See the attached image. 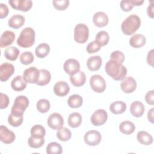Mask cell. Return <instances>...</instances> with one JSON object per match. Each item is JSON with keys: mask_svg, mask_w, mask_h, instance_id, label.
I'll use <instances>...</instances> for the list:
<instances>
[{"mask_svg": "<svg viewBox=\"0 0 154 154\" xmlns=\"http://www.w3.org/2000/svg\"><path fill=\"white\" fill-rule=\"evenodd\" d=\"M106 73L116 81H122L127 75V69L122 64L109 60L105 64Z\"/></svg>", "mask_w": 154, "mask_h": 154, "instance_id": "6da1fadb", "label": "cell"}, {"mask_svg": "<svg viewBox=\"0 0 154 154\" xmlns=\"http://www.w3.org/2000/svg\"><path fill=\"white\" fill-rule=\"evenodd\" d=\"M141 25L140 17L135 14L128 16L122 23L121 29L123 34L130 35L136 32Z\"/></svg>", "mask_w": 154, "mask_h": 154, "instance_id": "7a4b0ae2", "label": "cell"}, {"mask_svg": "<svg viewBox=\"0 0 154 154\" xmlns=\"http://www.w3.org/2000/svg\"><path fill=\"white\" fill-rule=\"evenodd\" d=\"M35 33L31 27H26L22 30L17 39V44L23 48L31 47L35 43Z\"/></svg>", "mask_w": 154, "mask_h": 154, "instance_id": "3957f363", "label": "cell"}, {"mask_svg": "<svg viewBox=\"0 0 154 154\" xmlns=\"http://www.w3.org/2000/svg\"><path fill=\"white\" fill-rule=\"evenodd\" d=\"M89 29L84 23L77 24L74 28V40L78 43H84L88 38Z\"/></svg>", "mask_w": 154, "mask_h": 154, "instance_id": "277c9868", "label": "cell"}, {"mask_svg": "<svg viewBox=\"0 0 154 154\" xmlns=\"http://www.w3.org/2000/svg\"><path fill=\"white\" fill-rule=\"evenodd\" d=\"M29 105V100L25 96H19L16 97L11 108V113L23 115L25 110Z\"/></svg>", "mask_w": 154, "mask_h": 154, "instance_id": "5b68a950", "label": "cell"}, {"mask_svg": "<svg viewBox=\"0 0 154 154\" xmlns=\"http://www.w3.org/2000/svg\"><path fill=\"white\" fill-rule=\"evenodd\" d=\"M90 85L96 93H102L106 89V82L100 75H94L90 79Z\"/></svg>", "mask_w": 154, "mask_h": 154, "instance_id": "8992f818", "label": "cell"}, {"mask_svg": "<svg viewBox=\"0 0 154 154\" xmlns=\"http://www.w3.org/2000/svg\"><path fill=\"white\" fill-rule=\"evenodd\" d=\"M85 143L90 146L98 145L102 140V136L100 132L96 130L87 131L84 137Z\"/></svg>", "mask_w": 154, "mask_h": 154, "instance_id": "52a82bcc", "label": "cell"}, {"mask_svg": "<svg viewBox=\"0 0 154 154\" xmlns=\"http://www.w3.org/2000/svg\"><path fill=\"white\" fill-rule=\"evenodd\" d=\"M108 119L107 112L103 109H99L95 111L91 116V123L96 126H99L106 123Z\"/></svg>", "mask_w": 154, "mask_h": 154, "instance_id": "ba28073f", "label": "cell"}, {"mask_svg": "<svg viewBox=\"0 0 154 154\" xmlns=\"http://www.w3.org/2000/svg\"><path fill=\"white\" fill-rule=\"evenodd\" d=\"M39 75V70L33 66L25 69L23 73V79L27 83L29 84H37Z\"/></svg>", "mask_w": 154, "mask_h": 154, "instance_id": "9c48e42d", "label": "cell"}, {"mask_svg": "<svg viewBox=\"0 0 154 154\" xmlns=\"http://www.w3.org/2000/svg\"><path fill=\"white\" fill-rule=\"evenodd\" d=\"M47 124L51 129L58 130L63 127L64 119L60 114L54 112L51 114L48 118Z\"/></svg>", "mask_w": 154, "mask_h": 154, "instance_id": "30bf717a", "label": "cell"}, {"mask_svg": "<svg viewBox=\"0 0 154 154\" xmlns=\"http://www.w3.org/2000/svg\"><path fill=\"white\" fill-rule=\"evenodd\" d=\"M8 3L13 8L24 12L29 11L32 6L31 0H9Z\"/></svg>", "mask_w": 154, "mask_h": 154, "instance_id": "8fae6325", "label": "cell"}, {"mask_svg": "<svg viewBox=\"0 0 154 154\" xmlns=\"http://www.w3.org/2000/svg\"><path fill=\"white\" fill-rule=\"evenodd\" d=\"M63 69L66 73L70 76L73 75L80 70V64L78 61L73 58L67 60L63 65Z\"/></svg>", "mask_w": 154, "mask_h": 154, "instance_id": "7c38bea8", "label": "cell"}, {"mask_svg": "<svg viewBox=\"0 0 154 154\" xmlns=\"http://www.w3.org/2000/svg\"><path fill=\"white\" fill-rule=\"evenodd\" d=\"M14 67L13 64L4 63L0 66V80L2 82L7 81L14 73Z\"/></svg>", "mask_w": 154, "mask_h": 154, "instance_id": "4fadbf2b", "label": "cell"}, {"mask_svg": "<svg viewBox=\"0 0 154 154\" xmlns=\"http://www.w3.org/2000/svg\"><path fill=\"white\" fill-rule=\"evenodd\" d=\"M16 138L14 133L9 130L6 126L1 125L0 126V140L5 144L13 143Z\"/></svg>", "mask_w": 154, "mask_h": 154, "instance_id": "5bb4252c", "label": "cell"}, {"mask_svg": "<svg viewBox=\"0 0 154 154\" xmlns=\"http://www.w3.org/2000/svg\"><path fill=\"white\" fill-rule=\"evenodd\" d=\"M120 88L125 93H132L137 88V82L132 76H128L122 80Z\"/></svg>", "mask_w": 154, "mask_h": 154, "instance_id": "9a60e30c", "label": "cell"}, {"mask_svg": "<svg viewBox=\"0 0 154 154\" xmlns=\"http://www.w3.org/2000/svg\"><path fill=\"white\" fill-rule=\"evenodd\" d=\"M70 91L69 84L63 81H60L55 83L54 86V91L55 94L59 97L66 96Z\"/></svg>", "mask_w": 154, "mask_h": 154, "instance_id": "2e32d148", "label": "cell"}, {"mask_svg": "<svg viewBox=\"0 0 154 154\" xmlns=\"http://www.w3.org/2000/svg\"><path fill=\"white\" fill-rule=\"evenodd\" d=\"M108 21V17L104 12L98 11L93 15V22L97 27H104L106 26Z\"/></svg>", "mask_w": 154, "mask_h": 154, "instance_id": "e0dca14e", "label": "cell"}, {"mask_svg": "<svg viewBox=\"0 0 154 154\" xmlns=\"http://www.w3.org/2000/svg\"><path fill=\"white\" fill-rule=\"evenodd\" d=\"M15 38V34L11 31H4L0 38V47L4 48L11 45Z\"/></svg>", "mask_w": 154, "mask_h": 154, "instance_id": "ac0fdd59", "label": "cell"}, {"mask_svg": "<svg viewBox=\"0 0 154 154\" xmlns=\"http://www.w3.org/2000/svg\"><path fill=\"white\" fill-rule=\"evenodd\" d=\"M145 108L143 103L140 101L133 102L130 106V112L131 114L135 117H140L144 112Z\"/></svg>", "mask_w": 154, "mask_h": 154, "instance_id": "d6986e66", "label": "cell"}, {"mask_svg": "<svg viewBox=\"0 0 154 154\" xmlns=\"http://www.w3.org/2000/svg\"><path fill=\"white\" fill-rule=\"evenodd\" d=\"M102 63V58L98 55L90 57L87 61V66L90 71H97L101 67Z\"/></svg>", "mask_w": 154, "mask_h": 154, "instance_id": "ffe728a7", "label": "cell"}, {"mask_svg": "<svg viewBox=\"0 0 154 154\" xmlns=\"http://www.w3.org/2000/svg\"><path fill=\"white\" fill-rule=\"evenodd\" d=\"M27 82L25 81L23 76L17 75L11 82V87L12 89L16 91H20L26 87Z\"/></svg>", "mask_w": 154, "mask_h": 154, "instance_id": "44dd1931", "label": "cell"}, {"mask_svg": "<svg viewBox=\"0 0 154 154\" xmlns=\"http://www.w3.org/2000/svg\"><path fill=\"white\" fill-rule=\"evenodd\" d=\"M146 42L144 35L140 34L133 35L129 39V45L134 48H140L143 47Z\"/></svg>", "mask_w": 154, "mask_h": 154, "instance_id": "7402d4cb", "label": "cell"}, {"mask_svg": "<svg viewBox=\"0 0 154 154\" xmlns=\"http://www.w3.org/2000/svg\"><path fill=\"white\" fill-rule=\"evenodd\" d=\"M70 81L74 86L77 87H81L85 83V74L82 71H79L75 75L70 76Z\"/></svg>", "mask_w": 154, "mask_h": 154, "instance_id": "603a6c76", "label": "cell"}, {"mask_svg": "<svg viewBox=\"0 0 154 154\" xmlns=\"http://www.w3.org/2000/svg\"><path fill=\"white\" fill-rule=\"evenodd\" d=\"M25 21V19L23 16L19 14H15L12 16L9 19L8 21V25L10 28L18 29L23 25Z\"/></svg>", "mask_w": 154, "mask_h": 154, "instance_id": "cb8c5ba5", "label": "cell"}, {"mask_svg": "<svg viewBox=\"0 0 154 154\" xmlns=\"http://www.w3.org/2000/svg\"><path fill=\"white\" fill-rule=\"evenodd\" d=\"M137 138L138 141L143 145L149 146L153 143L152 136L146 131H141L137 133Z\"/></svg>", "mask_w": 154, "mask_h": 154, "instance_id": "d4e9b609", "label": "cell"}, {"mask_svg": "<svg viewBox=\"0 0 154 154\" xmlns=\"http://www.w3.org/2000/svg\"><path fill=\"white\" fill-rule=\"evenodd\" d=\"M126 109V104L123 101H116L109 106L110 111L114 114H120L124 112Z\"/></svg>", "mask_w": 154, "mask_h": 154, "instance_id": "484cf974", "label": "cell"}, {"mask_svg": "<svg viewBox=\"0 0 154 154\" xmlns=\"http://www.w3.org/2000/svg\"><path fill=\"white\" fill-rule=\"evenodd\" d=\"M82 122V116L79 112H74L71 113L68 117V124L73 128L79 127Z\"/></svg>", "mask_w": 154, "mask_h": 154, "instance_id": "4316f807", "label": "cell"}, {"mask_svg": "<svg viewBox=\"0 0 154 154\" xmlns=\"http://www.w3.org/2000/svg\"><path fill=\"white\" fill-rule=\"evenodd\" d=\"M40 75L37 82V85L39 86H43L47 85L51 79V73L46 70V69H40Z\"/></svg>", "mask_w": 154, "mask_h": 154, "instance_id": "83f0119b", "label": "cell"}, {"mask_svg": "<svg viewBox=\"0 0 154 154\" xmlns=\"http://www.w3.org/2000/svg\"><path fill=\"white\" fill-rule=\"evenodd\" d=\"M135 129V126L131 121H124L119 125L120 131L126 135L132 134Z\"/></svg>", "mask_w": 154, "mask_h": 154, "instance_id": "f1b7e54d", "label": "cell"}, {"mask_svg": "<svg viewBox=\"0 0 154 154\" xmlns=\"http://www.w3.org/2000/svg\"><path fill=\"white\" fill-rule=\"evenodd\" d=\"M50 52V46L47 43H43L38 45L35 50V55L40 58H43L46 57Z\"/></svg>", "mask_w": 154, "mask_h": 154, "instance_id": "f546056e", "label": "cell"}, {"mask_svg": "<svg viewBox=\"0 0 154 154\" xmlns=\"http://www.w3.org/2000/svg\"><path fill=\"white\" fill-rule=\"evenodd\" d=\"M83 102L82 97L79 94L71 95L67 100L68 105L72 108H79Z\"/></svg>", "mask_w": 154, "mask_h": 154, "instance_id": "4dcf8cb0", "label": "cell"}, {"mask_svg": "<svg viewBox=\"0 0 154 154\" xmlns=\"http://www.w3.org/2000/svg\"><path fill=\"white\" fill-rule=\"evenodd\" d=\"M109 40L108 33L105 31H101L97 32L95 37V41L102 47L106 45Z\"/></svg>", "mask_w": 154, "mask_h": 154, "instance_id": "1f68e13d", "label": "cell"}, {"mask_svg": "<svg viewBox=\"0 0 154 154\" xmlns=\"http://www.w3.org/2000/svg\"><path fill=\"white\" fill-rule=\"evenodd\" d=\"M19 50L16 47L11 46L4 51V57L8 60L14 61L17 59L19 54Z\"/></svg>", "mask_w": 154, "mask_h": 154, "instance_id": "d6a6232c", "label": "cell"}, {"mask_svg": "<svg viewBox=\"0 0 154 154\" xmlns=\"http://www.w3.org/2000/svg\"><path fill=\"white\" fill-rule=\"evenodd\" d=\"M23 115H18L13 113H10L8 117V123L13 127H18L23 123Z\"/></svg>", "mask_w": 154, "mask_h": 154, "instance_id": "836d02e7", "label": "cell"}, {"mask_svg": "<svg viewBox=\"0 0 154 154\" xmlns=\"http://www.w3.org/2000/svg\"><path fill=\"white\" fill-rule=\"evenodd\" d=\"M31 135L35 138H44L46 134L45 128L40 125H34L30 131Z\"/></svg>", "mask_w": 154, "mask_h": 154, "instance_id": "e575fe53", "label": "cell"}, {"mask_svg": "<svg viewBox=\"0 0 154 154\" xmlns=\"http://www.w3.org/2000/svg\"><path fill=\"white\" fill-rule=\"evenodd\" d=\"M72 137L71 131L66 128H61L57 132V137L61 141H69Z\"/></svg>", "mask_w": 154, "mask_h": 154, "instance_id": "d590c367", "label": "cell"}, {"mask_svg": "<svg viewBox=\"0 0 154 154\" xmlns=\"http://www.w3.org/2000/svg\"><path fill=\"white\" fill-rule=\"evenodd\" d=\"M63 152L61 146L57 142H51L46 146L48 154H61Z\"/></svg>", "mask_w": 154, "mask_h": 154, "instance_id": "8d00e7d4", "label": "cell"}, {"mask_svg": "<svg viewBox=\"0 0 154 154\" xmlns=\"http://www.w3.org/2000/svg\"><path fill=\"white\" fill-rule=\"evenodd\" d=\"M37 110L41 113L47 112L51 107L50 102L48 100L45 99H42L37 101L36 104Z\"/></svg>", "mask_w": 154, "mask_h": 154, "instance_id": "74e56055", "label": "cell"}, {"mask_svg": "<svg viewBox=\"0 0 154 154\" xmlns=\"http://www.w3.org/2000/svg\"><path fill=\"white\" fill-rule=\"evenodd\" d=\"M45 143L44 138H35L31 136L28 140V144L31 148L37 149L41 147Z\"/></svg>", "mask_w": 154, "mask_h": 154, "instance_id": "f35d334b", "label": "cell"}, {"mask_svg": "<svg viewBox=\"0 0 154 154\" xmlns=\"http://www.w3.org/2000/svg\"><path fill=\"white\" fill-rule=\"evenodd\" d=\"M34 61V55L31 52H23L20 56V61L22 64L28 65L31 64Z\"/></svg>", "mask_w": 154, "mask_h": 154, "instance_id": "ab89813d", "label": "cell"}, {"mask_svg": "<svg viewBox=\"0 0 154 154\" xmlns=\"http://www.w3.org/2000/svg\"><path fill=\"white\" fill-rule=\"evenodd\" d=\"M110 60L115 61L119 64H122L125 60V55L120 51H113L110 55Z\"/></svg>", "mask_w": 154, "mask_h": 154, "instance_id": "60d3db41", "label": "cell"}, {"mask_svg": "<svg viewBox=\"0 0 154 154\" xmlns=\"http://www.w3.org/2000/svg\"><path fill=\"white\" fill-rule=\"evenodd\" d=\"M52 4L54 7L58 10L61 11L66 10L69 5V0H60V1H53Z\"/></svg>", "mask_w": 154, "mask_h": 154, "instance_id": "b9f144b4", "label": "cell"}, {"mask_svg": "<svg viewBox=\"0 0 154 154\" xmlns=\"http://www.w3.org/2000/svg\"><path fill=\"white\" fill-rule=\"evenodd\" d=\"M101 46L94 40L90 42L87 46L86 51L88 54H93L99 51Z\"/></svg>", "mask_w": 154, "mask_h": 154, "instance_id": "7bdbcfd3", "label": "cell"}, {"mask_svg": "<svg viewBox=\"0 0 154 154\" xmlns=\"http://www.w3.org/2000/svg\"><path fill=\"white\" fill-rule=\"evenodd\" d=\"M120 8L124 11H129L133 8V4L131 0H123L120 4Z\"/></svg>", "mask_w": 154, "mask_h": 154, "instance_id": "ee69618b", "label": "cell"}, {"mask_svg": "<svg viewBox=\"0 0 154 154\" xmlns=\"http://www.w3.org/2000/svg\"><path fill=\"white\" fill-rule=\"evenodd\" d=\"M0 99H1L0 108L1 109L6 108L8 106V105L9 104V102H10L8 96L5 94L1 93H0Z\"/></svg>", "mask_w": 154, "mask_h": 154, "instance_id": "f6af8a7d", "label": "cell"}, {"mask_svg": "<svg viewBox=\"0 0 154 154\" xmlns=\"http://www.w3.org/2000/svg\"><path fill=\"white\" fill-rule=\"evenodd\" d=\"M146 102L150 105H153L154 104V90H152L148 91L145 96Z\"/></svg>", "mask_w": 154, "mask_h": 154, "instance_id": "bcb514c9", "label": "cell"}, {"mask_svg": "<svg viewBox=\"0 0 154 154\" xmlns=\"http://www.w3.org/2000/svg\"><path fill=\"white\" fill-rule=\"evenodd\" d=\"M8 14V8L7 5L1 3L0 4V18L3 19L6 17Z\"/></svg>", "mask_w": 154, "mask_h": 154, "instance_id": "7dc6e473", "label": "cell"}, {"mask_svg": "<svg viewBox=\"0 0 154 154\" xmlns=\"http://www.w3.org/2000/svg\"><path fill=\"white\" fill-rule=\"evenodd\" d=\"M147 63L149 65L153 66V49H151L147 54Z\"/></svg>", "mask_w": 154, "mask_h": 154, "instance_id": "c3c4849f", "label": "cell"}, {"mask_svg": "<svg viewBox=\"0 0 154 154\" xmlns=\"http://www.w3.org/2000/svg\"><path fill=\"white\" fill-rule=\"evenodd\" d=\"M151 4L148 6L147 9V13L148 14V16L153 18L154 17V12H153V1H150Z\"/></svg>", "mask_w": 154, "mask_h": 154, "instance_id": "681fc988", "label": "cell"}, {"mask_svg": "<svg viewBox=\"0 0 154 154\" xmlns=\"http://www.w3.org/2000/svg\"><path fill=\"white\" fill-rule=\"evenodd\" d=\"M153 112H154V108H152L150 109L149 110L147 113V119L150 122L152 123H153L154 119H153Z\"/></svg>", "mask_w": 154, "mask_h": 154, "instance_id": "f907efd6", "label": "cell"}, {"mask_svg": "<svg viewBox=\"0 0 154 154\" xmlns=\"http://www.w3.org/2000/svg\"><path fill=\"white\" fill-rule=\"evenodd\" d=\"M131 1L133 4V5H136V6L141 5L144 2L143 0H131Z\"/></svg>", "mask_w": 154, "mask_h": 154, "instance_id": "816d5d0a", "label": "cell"}]
</instances>
